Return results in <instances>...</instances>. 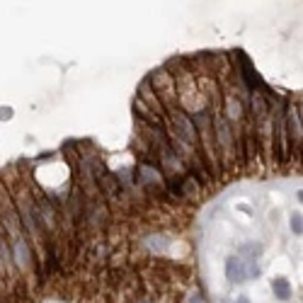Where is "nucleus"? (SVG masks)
<instances>
[{
  "instance_id": "1",
  "label": "nucleus",
  "mask_w": 303,
  "mask_h": 303,
  "mask_svg": "<svg viewBox=\"0 0 303 303\" xmlns=\"http://www.w3.org/2000/svg\"><path fill=\"white\" fill-rule=\"evenodd\" d=\"M226 279L230 284L248 282V277H245V260H240V257H228L226 260Z\"/></svg>"
},
{
  "instance_id": "2",
  "label": "nucleus",
  "mask_w": 303,
  "mask_h": 303,
  "mask_svg": "<svg viewBox=\"0 0 303 303\" xmlns=\"http://www.w3.org/2000/svg\"><path fill=\"white\" fill-rule=\"evenodd\" d=\"M12 252H15V264H17L20 270H24V267L29 264V248H27V240L17 235L15 243H12Z\"/></svg>"
},
{
  "instance_id": "3",
  "label": "nucleus",
  "mask_w": 303,
  "mask_h": 303,
  "mask_svg": "<svg viewBox=\"0 0 303 303\" xmlns=\"http://www.w3.org/2000/svg\"><path fill=\"white\" fill-rule=\"evenodd\" d=\"M272 291H274V296L279 301H289L291 298V284H289V279H284V277H277L272 282Z\"/></svg>"
},
{
  "instance_id": "4",
  "label": "nucleus",
  "mask_w": 303,
  "mask_h": 303,
  "mask_svg": "<svg viewBox=\"0 0 303 303\" xmlns=\"http://www.w3.org/2000/svg\"><path fill=\"white\" fill-rule=\"evenodd\" d=\"M12 260V255H10V248H8V240L0 235V267H8Z\"/></svg>"
},
{
  "instance_id": "5",
  "label": "nucleus",
  "mask_w": 303,
  "mask_h": 303,
  "mask_svg": "<svg viewBox=\"0 0 303 303\" xmlns=\"http://www.w3.org/2000/svg\"><path fill=\"white\" fill-rule=\"evenodd\" d=\"M291 230L296 233V235L301 233V214H293L291 216Z\"/></svg>"
},
{
  "instance_id": "6",
  "label": "nucleus",
  "mask_w": 303,
  "mask_h": 303,
  "mask_svg": "<svg viewBox=\"0 0 303 303\" xmlns=\"http://www.w3.org/2000/svg\"><path fill=\"white\" fill-rule=\"evenodd\" d=\"M235 303H250V298H248V296H238V298H235Z\"/></svg>"
},
{
  "instance_id": "7",
  "label": "nucleus",
  "mask_w": 303,
  "mask_h": 303,
  "mask_svg": "<svg viewBox=\"0 0 303 303\" xmlns=\"http://www.w3.org/2000/svg\"><path fill=\"white\" fill-rule=\"evenodd\" d=\"M189 303H204V298H201V296H192V301Z\"/></svg>"
}]
</instances>
